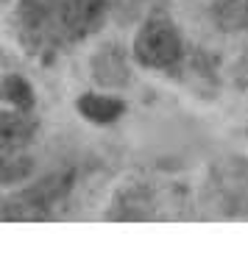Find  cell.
I'll return each mask as SVG.
<instances>
[{"label": "cell", "instance_id": "cell-1", "mask_svg": "<svg viewBox=\"0 0 248 256\" xmlns=\"http://www.w3.org/2000/svg\"><path fill=\"white\" fill-rule=\"evenodd\" d=\"M70 190V176H51L39 184L20 190L9 195L0 204V218L3 220H48L51 209L59 198H64Z\"/></svg>", "mask_w": 248, "mask_h": 256}, {"label": "cell", "instance_id": "cell-2", "mask_svg": "<svg viewBox=\"0 0 248 256\" xmlns=\"http://www.w3.org/2000/svg\"><path fill=\"white\" fill-rule=\"evenodd\" d=\"M134 56L140 64L153 67V70H165V67L176 64L181 56V39H178L176 28L162 20L142 26V31L134 39Z\"/></svg>", "mask_w": 248, "mask_h": 256}, {"label": "cell", "instance_id": "cell-3", "mask_svg": "<svg viewBox=\"0 0 248 256\" xmlns=\"http://www.w3.org/2000/svg\"><path fill=\"white\" fill-rule=\"evenodd\" d=\"M64 34L73 39H84L95 34L101 22L106 20V0H64L59 8Z\"/></svg>", "mask_w": 248, "mask_h": 256}, {"label": "cell", "instance_id": "cell-4", "mask_svg": "<svg viewBox=\"0 0 248 256\" xmlns=\"http://www.w3.org/2000/svg\"><path fill=\"white\" fill-rule=\"evenodd\" d=\"M37 131V120L26 112H0V150H20Z\"/></svg>", "mask_w": 248, "mask_h": 256}, {"label": "cell", "instance_id": "cell-5", "mask_svg": "<svg viewBox=\"0 0 248 256\" xmlns=\"http://www.w3.org/2000/svg\"><path fill=\"white\" fill-rule=\"evenodd\" d=\"M78 112L87 120L98 122V126H106V122H115L126 112V106H123V100L109 98V95H81L78 98Z\"/></svg>", "mask_w": 248, "mask_h": 256}, {"label": "cell", "instance_id": "cell-6", "mask_svg": "<svg viewBox=\"0 0 248 256\" xmlns=\"http://www.w3.org/2000/svg\"><path fill=\"white\" fill-rule=\"evenodd\" d=\"M0 100L12 103L14 109L28 112L34 106V90L23 76H6L0 84Z\"/></svg>", "mask_w": 248, "mask_h": 256}, {"label": "cell", "instance_id": "cell-7", "mask_svg": "<svg viewBox=\"0 0 248 256\" xmlns=\"http://www.w3.org/2000/svg\"><path fill=\"white\" fill-rule=\"evenodd\" d=\"M31 173V159L17 150H0V184H17Z\"/></svg>", "mask_w": 248, "mask_h": 256}, {"label": "cell", "instance_id": "cell-8", "mask_svg": "<svg viewBox=\"0 0 248 256\" xmlns=\"http://www.w3.org/2000/svg\"><path fill=\"white\" fill-rule=\"evenodd\" d=\"M53 12H56V0H23V17L28 31H42Z\"/></svg>", "mask_w": 248, "mask_h": 256}, {"label": "cell", "instance_id": "cell-9", "mask_svg": "<svg viewBox=\"0 0 248 256\" xmlns=\"http://www.w3.org/2000/svg\"><path fill=\"white\" fill-rule=\"evenodd\" d=\"M217 17L226 28H245L248 26V0H220Z\"/></svg>", "mask_w": 248, "mask_h": 256}]
</instances>
